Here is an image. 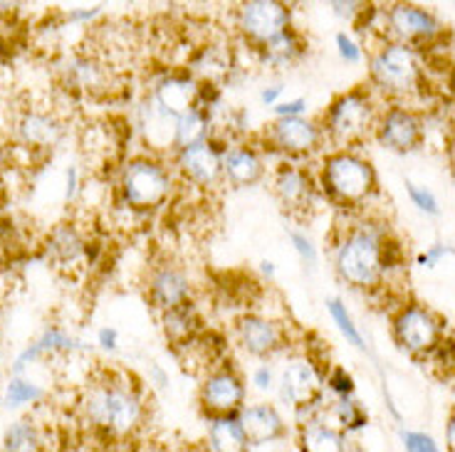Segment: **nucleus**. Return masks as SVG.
<instances>
[{"label":"nucleus","instance_id":"33","mask_svg":"<svg viewBox=\"0 0 455 452\" xmlns=\"http://www.w3.org/2000/svg\"><path fill=\"white\" fill-rule=\"evenodd\" d=\"M324 410H327V416L331 418V425H337L347 435L349 432H359V430H364L369 425V413H366L364 406L354 396L334 398Z\"/></svg>","mask_w":455,"mask_h":452},{"label":"nucleus","instance_id":"47","mask_svg":"<svg viewBox=\"0 0 455 452\" xmlns=\"http://www.w3.org/2000/svg\"><path fill=\"white\" fill-rule=\"evenodd\" d=\"M283 91L284 87L283 84H270V87H265V90L260 91V102L262 107H277V104L283 102Z\"/></svg>","mask_w":455,"mask_h":452},{"label":"nucleus","instance_id":"9","mask_svg":"<svg viewBox=\"0 0 455 452\" xmlns=\"http://www.w3.org/2000/svg\"><path fill=\"white\" fill-rule=\"evenodd\" d=\"M248 406V384L235 363L220 361L201 376L198 408L205 420L238 416Z\"/></svg>","mask_w":455,"mask_h":452},{"label":"nucleus","instance_id":"1","mask_svg":"<svg viewBox=\"0 0 455 452\" xmlns=\"http://www.w3.org/2000/svg\"><path fill=\"white\" fill-rule=\"evenodd\" d=\"M77 413L107 440H134L148 423L147 388L132 373L102 371L80 391Z\"/></svg>","mask_w":455,"mask_h":452},{"label":"nucleus","instance_id":"10","mask_svg":"<svg viewBox=\"0 0 455 452\" xmlns=\"http://www.w3.org/2000/svg\"><path fill=\"white\" fill-rule=\"evenodd\" d=\"M270 183H273V195L277 198L280 208L295 220L309 218L322 198L317 173L307 169L305 163H292V161L277 163Z\"/></svg>","mask_w":455,"mask_h":452},{"label":"nucleus","instance_id":"35","mask_svg":"<svg viewBox=\"0 0 455 452\" xmlns=\"http://www.w3.org/2000/svg\"><path fill=\"white\" fill-rule=\"evenodd\" d=\"M356 385L354 376L344 366H330L324 371V393H331L334 398H349L354 396Z\"/></svg>","mask_w":455,"mask_h":452},{"label":"nucleus","instance_id":"21","mask_svg":"<svg viewBox=\"0 0 455 452\" xmlns=\"http://www.w3.org/2000/svg\"><path fill=\"white\" fill-rule=\"evenodd\" d=\"M148 97L161 112L169 114L171 119H179L181 114L191 112L201 104V82L188 69H171L154 82Z\"/></svg>","mask_w":455,"mask_h":452},{"label":"nucleus","instance_id":"36","mask_svg":"<svg viewBox=\"0 0 455 452\" xmlns=\"http://www.w3.org/2000/svg\"><path fill=\"white\" fill-rule=\"evenodd\" d=\"M287 238H290V245H292V250L297 252L299 262H302L307 270H317V265H319L317 245L309 240L307 233H302V230H290V233H287Z\"/></svg>","mask_w":455,"mask_h":452},{"label":"nucleus","instance_id":"43","mask_svg":"<svg viewBox=\"0 0 455 452\" xmlns=\"http://www.w3.org/2000/svg\"><path fill=\"white\" fill-rule=\"evenodd\" d=\"M102 15V5H92V8H72V11L65 15V20L69 25H77V28H84L90 25L92 20H97Z\"/></svg>","mask_w":455,"mask_h":452},{"label":"nucleus","instance_id":"20","mask_svg":"<svg viewBox=\"0 0 455 452\" xmlns=\"http://www.w3.org/2000/svg\"><path fill=\"white\" fill-rule=\"evenodd\" d=\"M92 240L84 235L77 223L72 220H62L57 223L50 233H47L45 242H43V255L45 260L60 272L77 270L80 265L90 262Z\"/></svg>","mask_w":455,"mask_h":452},{"label":"nucleus","instance_id":"5","mask_svg":"<svg viewBox=\"0 0 455 452\" xmlns=\"http://www.w3.org/2000/svg\"><path fill=\"white\" fill-rule=\"evenodd\" d=\"M376 119H379V109H376L374 91L369 87H356L331 99L319 119V129L331 147L354 151L356 144H362L366 136L374 134Z\"/></svg>","mask_w":455,"mask_h":452},{"label":"nucleus","instance_id":"15","mask_svg":"<svg viewBox=\"0 0 455 452\" xmlns=\"http://www.w3.org/2000/svg\"><path fill=\"white\" fill-rule=\"evenodd\" d=\"M147 299L159 314L194 305V282L176 262H159L147 274Z\"/></svg>","mask_w":455,"mask_h":452},{"label":"nucleus","instance_id":"50","mask_svg":"<svg viewBox=\"0 0 455 452\" xmlns=\"http://www.w3.org/2000/svg\"><path fill=\"white\" fill-rule=\"evenodd\" d=\"M448 159H451V163H453L455 169V136L448 141Z\"/></svg>","mask_w":455,"mask_h":452},{"label":"nucleus","instance_id":"30","mask_svg":"<svg viewBox=\"0 0 455 452\" xmlns=\"http://www.w3.org/2000/svg\"><path fill=\"white\" fill-rule=\"evenodd\" d=\"M208 139H213V112L198 104L191 112L181 114L176 119L171 151L194 147V144H201V141H208Z\"/></svg>","mask_w":455,"mask_h":452},{"label":"nucleus","instance_id":"2","mask_svg":"<svg viewBox=\"0 0 455 452\" xmlns=\"http://www.w3.org/2000/svg\"><path fill=\"white\" fill-rule=\"evenodd\" d=\"M401 265V250L388 238L387 227L362 220L344 230L334 242V272L354 289H376Z\"/></svg>","mask_w":455,"mask_h":452},{"label":"nucleus","instance_id":"7","mask_svg":"<svg viewBox=\"0 0 455 452\" xmlns=\"http://www.w3.org/2000/svg\"><path fill=\"white\" fill-rule=\"evenodd\" d=\"M283 403L292 408L297 420L322 418L324 413V369L312 356H297L287 363L277 378Z\"/></svg>","mask_w":455,"mask_h":452},{"label":"nucleus","instance_id":"46","mask_svg":"<svg viewBox=\"0 0 455 452\" xmlns=\"http://www.w3.org/2000/svg\"><path fill=\"white\" fill-rule=\"evenodd\" d=\"M445 255H455V250L445 248V245H435V248H431L428 252H423L421 258H419V265H421V267H435V265L441 262V258H445Z\"/></svg>","mask_w":455,"mask_h":452},{"label":"nucleus","instance_id":"44","mask_svg":"<svg viewBox=\"0 0 455 452\" xmlns=\"http://www.w3.org/2000/svg\"><path fill=\"white\" fill-rule=\"evenodd\" d=\"M94 344L100 346L102 351H107V353H114V351L119 349V329L116 327H100L97 329V339H94Z\"/></svg>","mask_w":455,"mask_h":452},{"label":"nucleus","instance_id":"39","mask_svg":"<svg viewBox=\"0 0 455 452\" xmlns=\"http://www.w3.org/2000/svg\"><path fill=\"white\" fill-rule=\"evenodd\" d=\"M334 45H337V52H339V57L347 62V65H359V62H362V57H364L362 45L354 40L352 35L344 33V30L334 35Z\"/></svg>","mask_w":455,"mask_h":452},{"label":"nucleus","instance_id":"11","mask_svg":"<svg viewBox=\"0 0 455 452\" xmlns=\"http://www.w3.org/2000/svg\"><path fill=\"white\" fill-rule=\"evenodd\" d=\"M292 25V8L280 0H245L235 11V30L252 52Z\"/></svg>","mask_w":455,"mask_h":452},{"label":"nucleus","instance_id":"29","mask_svg":"<svg viewBox=\"0 0 455 452\" xmlns=\"http://www.w3.org/2000/svg\"><path fill=\"white\" fill-rule=\"evenodd\" d=\"M205 452H251L238 416L205 420Z\"/></svg>","mask_w":455,"mask_h":452},{"label":"nucleus","instance_id":"51","mask_svg":"<svg viewBox=\"0 0 455 452\" xmlns=\"http://www.w3.org/2000/svg\"><path fill=\"white\" fill-rule=\"evenodd\" d=\"M451 90H453V94H455V67H453V72H451Z\"/></svg>","mask_w":455,"mask_h":452},{"label":"nucleus","instance_id":"14","mask_svg":"<svg viewBox=\"0 0 455 452\" xmlns=\"http://www.w3.org/2000/svg\"><path fill=\"white\" fill-rule=\"evenodd\" d=\"M443 327L441 319L433 314L428 306L406 305L401 306L394 317V339L403 351L413 356L433 353L441 344Z\"/></svg>","mask_w":455,"mask_h":452},{"label":"nucleus","instance_id":"48","mask_svg":"<svg viewBox=\"0 0 455 452\" xmlns=\"http://www.w3.org/2000/svg\"><path fill=\"white\" fill-rule=\"evenodd\" d=\"M445 442H448V452H455V410L448 418V425H445Z\"/></svg>","mask_w":455,"mask_h":452},{"label":"nucleus","instance_id":"45","mask_svg":"<svg viewBox=\"0 0 455 452\" xmlns=\"http://www.w3.org/2000/svg\"><path fill=\"white\" fill-rule=\"evenodd\" d=\"M169 384H171L169 371L156 361L148 363V385H151V388H156V391H166Z\"/></svg>","mask_w":455,"mask_h":452},{"label":"nucleus","instance_id":"18","mask_svg":"<svg viewBox=\"0 0 455 452\" xmlns=\"http://www.w3.org/2000/svg\"><path fill=\"white\" fill-rule=\"evenodd\" d=\"M374 136L388 151L409 154L423 144V119L409 107L394 104L384 112H379Z\"/></svg>","mask_w":455,"mask_h":452},{"label":"nucleus","instance_id":"38","mask_svg":"<svg viewBox=\"0 0 455 452\" xmlns=\"http://www.w3.org/2000/svg\"><path fill=\"white\" fill-rule=\"evenodd\" d=\"M401 442H403L406 452H441L438 442L433 440L428 432H421V430H403Z\"/></svg>","mask_w":455,"mask_h":452},{"label":"nucleus","instance_id":"16","mask_svg":"<svg viewBox=\"0 0 455 452\" xmlns=\"http://www.w3.org/2000/svg\"><path fill=\"white\" fill-rule=\"evenodd\" d=\"M384 33L387 37H394V43L416 47L423 43H435L443 35V25L426 8L411 5V3H396L384 11Z\"/></svg>","mask_w":455,"mask_h":452},{"label":"nucleus","instance_id":"42","mask_svg":"<svg viewBox=\"0 0 455 452\" xmlns=\"http://www.w3.org/2000/svg\"><path fill=\"white\" fill-rule=\"evenodd\" d=\"M80 191H82L80 166H77V163H69L68 170H65V193H62L65 203H75V201L80 198Z\"/></svg>","mask_w":455,"mask_h":452},{"label":"nucleus","instance_id":"41","mask_svg":"<svg viewBox=\"0 0 455 452\" xmlns=\"http://www.w3.org/2000/svg\"><path fill=\"white\" fill-rule=\"evenodd\" d=\"M275 119H290V116H307V99L305 97H292L273 107Z\"/></svg>","mask_w":455,"mask_h":452},{"label":"nucleus","instance_id":"13","mask_svg":"<svg viewBox=\"0 0 455 452\" xmlns=\"http://www.w3.org/2000/svg\"><path fill=\"white\" fill-rule=\"evenodd\" d=\"M235 341L238 346L252 359H260L267 361L277 356L280 351L287 349V324L283 319H275L270 314H262V312H245L235 319Z\"/></svg>","mask_w":455,"mask_h":452},{"label":"nucleus","instance_id":"31","mask_svg":"<svg viewBox=\"0 0 455 452\" xmlns=\"http://www.w3.org/2000/svg\"><path fill=\"white\" fill-rule=\"evenodd\" d=\"M161 327H164L166 339L173 344V349L186 346L188 341L196 339L204 331L201 329V317L196 312V305L181 306V309H173V312L161 314Z\"/></svg>","mask_w":455,"mask_h":452},{"label":"nucleus","instance_id":"25","mask_svg":"<svg viewBox=\"0 0 455 452\" xmlns=\"http://www.w3.org/2000/svg\"><path fill=\"white\" fill-rule=\"evenodd\" d=\"M188 72L194 75L201 84H220L230 77V72L235 69V59L230 47L220 43H205L188 57Z\"/></svg>","mask_w":455,"mask_h":452},{"label":"nucleus","instance_id":"40","mask_svg":"<svg viewBox=\"0 0 455 452\" xmlns=\"http://www.w3.org/2000/svg\"><path fill=\"white\" fill-rule=\"evenodd\" d=\"M277 373L270 363H260V366H255L251 373V384L255 391H260V393H273L275 388H277Z\"/></svg>","mask_w":455,"mask_h":452},{"label":"nucleus","instance_id":"28","mask_svg":"<svg viewBox=\"0 0 455 452\" xmlns=\"http://www.w3.org/2000/svg\"><path fill=\"white\" fill-rule=\"evenodd\" d=\"M50 440H47L45 428L37 423L35 416H20L12 420L8 428L3 430L0 438V452H47Z\"/></svg>","mask_w":455,"mask_h":452},{"label":"nucleus","instance_id":"34","mask_svg":"<svg viewBox=\"0 0 455 452\" xmlns=\"http://www.w3.org/2000/svg\"><path fill=\"white\" fill-rule=\"evenodd\" d=\"M327 312H330L331 321L337 324V329H339V334L344 337V339L352 344L354 349L364 351L366 344H364V337H362V331H359V327L354 324V317L349 314V309H347V305L341 302L339 297H330L327 302Z\"/></svg>","mask_w":455,"mask_h":452},{"label":"nucleus","instance_id":"12","mask_svg":"<svg viewBox=\"0 0 455 452\" xmlns=\"http://www.w3.org/2000/svg\"><path fill=\"white\" fill-rule=\"evenodd\" d=\"M223 148L226 141L218 136L194 144V147L179 148L173 151L171 169L181 183H188L201 191H211L223 183Z\"/></svg>","mask_w":455,"mask_h":452},{"label":"nucleus","instance_id":"22","mask_svg":"<svg viewBox=\"0 0 455 452\" xmlns=\"http://www.w3.org/2000/svg\"><path fill=\"white\" fill-rule=\"evenodd\" d=\"M267 163L258 144L251 141H228L223 148V183L233 188H252L265 181Z\"/></svg>","mask_w":455,"mask_h":452},{"label":"nucleus","instance_id":"6","mask_svg":"<svg viewBox=\"0 0 455 452\" xmlns=\"http://www.w3.org/2000/svg\"><path fill=\"white\" fill-rule=\"evenodd\" d=\"M369 77H371L374 90L391 99H403V97L416 94L426 82L416 47L394 43V40H387L371 55Z\"/></svg>","mask_w":455,"mask_h":452},{"label":"nucleus","instance_id":"23","mask_svg":"<svg viewBox=\"0 0 455 452\" xmlns=\"http://www.w3.org/2000/svg\"><path fill=\"white\" fill-rule=\"evenodd\" d=\"M62 82L72 91H84V94H100L109 90L112 82V69L104 62L102 57L92 55V52H75L65 59V65L60 67Z\"/></svg>","mask_w":455,"mask_h":452},{"label":"nucleus","instance_id":"26","mask_svg":"<svg viewBox=\"0 0 455 452\" xmlns=\"http://www.w3.org/2000/svg\"><path fill=\"white\" fill-rule=\"evenodd\" d=\"M297 450L299 452H349V438L330 420L312 418L297 423Z\"/></svg>","mask_w":455,"mask_h":452},{"label":"nucleus","instance_id":"8","mask_svg":"<svg viewBox=\"0 0 455 452\" xmlns=\"http://www.w3.org/2000/svg\"><path fill=\"white\" fill-rule=\"evenodd\" d=\"M327 139L319 129V122H312L307 116H290V119H273L262 129L260 144L265 151H273L283 161L302 163L319 156L324 151Z\"/></svg>","mask_w":455,"mask_h":452},{"label":"nucleus","instance_id":"27","mask_svg":"<svg viewBox=\"0 0 455 452\" xmlns=\"http://www.w3.org/2000/svg\"><path fill=\"white\" fill-rule=\"evenodd\" d=\"M307 37L299 33L295 25H290L284 33L273 37L267 45L255 50V55H258L260 65H265V67L284 69L302 62V57L307 55Z\"/></svg>","mask_w":455,"mask_h":452},{"label":"nucleus","instance_id":"3","mask_svg":"<svg viewBox=\"0 0 455 452\" xmlns=\"http://www.w3.org/2000/svg\"><path fill=\"white\" fill-rule=\"evenodd\" d=\"M173 188L176 173L154 151L129 156L116 176V201L129 213H156L169 203Z\"/></svg>","mask_w":455,"mask_h":452},{"label":"nucleus","instance_id":"4","mask_svg":"<svg viewBox=\"0 0 455 452\" xmlns=\"http://www.w3.org/2000/svg\"><path fill=\"white\" fill-rule=\"evenodd\" d=\"M317 183L324 201L344 210H352L374 195L376 170L371 161L359 156L356 151L334 148L319 161Z\"/></svg>","mask_w":455,"mask_h":452},{"label":"nucleus","instance_id":"24","mask_svg":"<svg viewBox=\"0 0 455 452\" xmlns=\"http://www.w3.org/2000/svg\"><path fill=\"white\" fill-rule=\"evenodd\" d=\"M238 420L251 448L273 445L287 438V423L273 403H251L240 410Z\"/></svg>","mask_w":455,"mask_h":452},{"label":"nucleus","instance_id":"19","mask_svg":"<svg viewBox=\"0 0 455 452\" xmlns=\"http://www.w3.org/2000/svg\"><path fill=\"white\" fill-rule=\"evenodd\" d=\"M90 349V344H84L75 334H69L65 327L47 324L30 344H25L23 351H18V356L12 359L11 376H25L30 366L45 361L50 356H72V353H82V351Z\"/></svg>","mask_w":455,"mask_h":452},{"label":"nucleus","instance_id":"37","mask_svg":"<svg viewBox=\"0 0 455 452\" xmlns=\"http://www.w3.org/2000/svg\"><path fill=\"white\" fill-rule=\"evenodd\" d=\"M406 191H409L411 203L416 205L421 213L426 215H438L441 213V205H438V198L433 195L428 188H423V186H416V183H406Z\"/></svg>","mask_w":455,"mask_h":452},{"label":"nucleus","instance_id":"17","mask_svg":"<svg viewBox=\"0 0 455 452\" xmlns=\"http://www.w3.org/2000/svg\"><path fill=\"white\" fill-rule=\"evenodd\" d=\"M12 134L18 147L30 148V151H52L62 144L68 134L65 119L55 109H40V107H28L18 114Z\"/></svg>","mask_w":455,"mask_h":452},{"label":"nucleus","instance_id":"32","mask_svg":"<svg viewBox=\"0 0 455 452\" xmlns=\"http://www.w3.org/2000/svg\"><path fill=\"white\" fill-rule=\"evenodd\" d=\"M47 398V388L40 385L28 376H11L8 384L3 385V406L11 410H20V408H35L40 406Z\"/></svg>","mask_w":455,"mask_h":452},{"label":"nucleus","instance_id":"49","mask_svg":"<svg viewBox=\"0 0 455 452\" xmlns=\"http://www.w3.org/2000/svg\"><path fill=\"white\" fill-rule=\"evenodd\" d=\"M260 274H262V280L273 282L275 274H277V267H275V262L273 260H262L260 262Z\"/></svg>","mask_w":455,"mask_h":452}]
</instances>
